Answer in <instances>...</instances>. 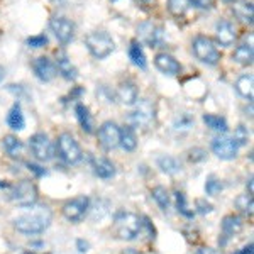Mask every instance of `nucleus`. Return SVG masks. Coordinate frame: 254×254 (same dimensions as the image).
Here are the masks:
<instances>
[{"instance_id":"obj_23","label":"nucleus","mask_w":254,"mask_h":254,"mask_svg":"<svg viewBox=\"0 0 254 254\" xmlns=\"http://www.w3.org/2000/svg\"><path fill=\"white\" fill-rule=\"evenodd\" d=\"M7 124L12 130H22L24 126H26V119H24L22 109H20V104H14L12 109L9 110V116H7Z\"/></svg>"},{"instance_id":"obj_15","label":"nucleus","mask_w":254,"mask_h":254,"mask_svg":"<svg viewBox=\"0 0 254 254\" xmlns=\"http://www.w3.org/2000/svg\"><path fill=\"white\" fill-rule=\"evenodd\" d=\"M154 64H156V68L161 73H165V75L175 76V75H180V73H182V64H180L171 55H166V53H159V55H156Z\"/></svg>"},{"instance_id":"obj_6","label":"nucleus","mask_w":254,"mask_h":254,"mask_svg":"<svg viewBox=\"0 0 254 254\" xmlns=\"http://www.w3.org/2000/svg\"><path fill=\"white\" fill-rule=\"evenodd\" d=\"M58 153L68 165H75L81 159V147L69 132H63L58 136Z\"/></svg>"},{"instance_id":"obj_26","label":"nucleus","mask_w":254,"mask_h":254,"mask_svg":"<svg viewBox=\"0 0 254 254\" xmlns=\"http://www.w3.org/2000/svg\"><path fill=\"white\" fill-rule=\"evenodd\" d=\"M232 12L241 22L253 24V3L251 2H237L232 7Z\"/></svg>"},{"instance_id":"obj_34","label":"nucleus","mask_w":254,"mask_h":254,"mask_svg":"<svg viewBox=\"0 0 254 254\" xmlns=\"http://www.w3.org/2000/svg\"><path fill=\"white\" fill-rule=\"evenodd\" d=\"M175 198H176V208H178L180 214L185 215L187 219H193V210H190V208H188L185 193H182V191H176Z\"/></svg>"},{"instance_id":"obj_35","label":"nucleus","mask_w":254,"mask_h":254,"mask_svg":"<svg viewBox=\"0 0 254 254\" xmlns=\"http://www.w3.org/2000/svg\"><path fill=\"white\" fill-rule=\"evenodd\" d=\"M222 182L220 180H217L215 176H208L207 178V183H205V191H207V195H212V196H215V195H219L220 191H222Z\"/></svg>"},{"instance_id":"obj_4","label":"nucleus","mask_w":254,"mask_h":254,"mask_svg":"<svg viewBox=\"0 0 254 254\" xmlns=\"http://www.w3.org/2000/svg\"><path fill=\"white\" fill-rule=\"evenodd\" d=\"M38 196H39L38 187L32 182H29V180H22V182L14 187V190H12V193H10V200L17 207L31 208L36 205Z\"/></svg>"},{"instance_id":"obj_21","label":"nucleus","mask_w":254,"mask_h":254,"mask_svg":"<svg viewBox=\"0 0 254 254\" xmlns=\"http://www.w3.org/2000/svg\"><path fill=\"white\" fill-rule=\"evenodd\" d=\"M75 112H76V117H78L80 127L83 129V132L92 134L93 132V119H92V114H90V110H88L87 105L76 104Z\"/></svg>"},{"instance_id":"obj_49","label":"nucleus","mask_w":254,"mask_h":254,"mask_svg":"<svg viewBox=\"0 0 254 254\" xmlns=\"http://www.w3.org/2000/svg\"><path fill=\"white\" fill-rule=\"evenodd\" d=\"M7 187H9V185H7L5 182H0V188H7Z\"/></svg>"},{"instance_id":"obj_37","label":"nucleus","mask_w":254,"mask_h":254,"mask_svg":"<svg viewBox=\"0 0 254 254\" xmlns=\"http://www.w3.org/2000/svg\"><path fill=\"white\" fill-rule=\"evenodd\" d=\"M141 229H146L147 239H154V237H156V229H154L153 222H151L147 217H142L141 219Z\"/></svg>"},{"instance_id":"obj_36","label":"nucleus","mask_w":254,"mask_h":254,"mask_svg":"<svg viewBox=\"0 0 254 254\" xmlns=\"http://www.w3.org/2000/svg\"><path fill=\"white\" fill-rule=\"evenodd\" d=\"M234 141L237 142V146H244L246 142L249 141V132H248V127L244 126H237V129L234 130Z\"/></svg>"},{"instance_id":"obj_3","label":"nucleus","mask_w":254,"mask_h":254,"mask_svg":"<svg viewBox=\"0 0 254 254\" xmlns=\"http://www.w3.org/2000/svg\"><path fill=\"white\" fill-rule=\"evenodd\" d=\"M85 44H87L88 51L92 53V56H95L97 60L107 58L110 53L116 48L112 36L105 31H93L85 38Z\"/></svg>"},{"instance_id":"obj_39","label":"nucleus","mask_w":254,"mask_h":254,"mask_svg":"<svg viewBox=\"0 0 254 254\" xmlns=\"http://www.w3.org/2000/svg\"><path fill=\"white\" fill-rule=\"evenodd\" d=\"M195 205H196V210H198L200 214H210V212L214 210V207H212L210 203H208L207 200H203V198H198V200H196Z\"/></svg>"},{"instance_id":"obj_7","label":"nucleus","mask_w":254,"mask_h":254,"mask_svg":"<svg viewBox=\"0 0 254 254\" xmlns=\"http://www.w3.org/2000/svg\"><path fill=\"white\" fill-rule=\"evenodd\" d=\"M129 122L132 127H141V129H147L154 122V105L149 100H141L137 107L130 112Z\"/></svg>"},{"instance_id":"obj_29","label":"nucleus","mask_w":254,"mask_h":254,"mask_svg":"<svg viewBox=\"0 0 254 254\" xmlns=\"http://www.w3.org/2000/svg\"><path fill=\"white\" fill-rule=\"evenodd\" d=\"M151 195H153L154 202L158 203V207L161 208L163 212H168V210H170V205H171V202H170V193H168V190H166L165 187H156V188H153Z\"/></svg>"},{"instance_id":"obj_41","label":"nucleus","mask_w":254,"mask_h":254,"mask_svg":"<svg viewBox=\"0 0 254 254\" xmlns=\"http://www.w3.org/2000/svg\"><path fill=\"white\" fill-rule=\"evenodd\" d=\"M190 2H193L196 7H200V9H210L214 0H190Z\"/></svg>"},{"instance_id":"obj_25","label":"nucleus","mask_w":254,"mask_h":254,"mask_svg":"<svg viewBox=\"0 0 254 254\" xmlns=\"http://www.w3.org/2000/svg\"><path fill=\"white\" fill-rule=\"evenodd\" d=\"M119 146H122L126 151H134L137 147V137H136V132L130 126L124 127L121 129V139H119Z\"/></svg>"},{"instance_id":"obj_18","label":"nucleus","mask_w":254,"mask_h":254,"mask_svg":"<svg viewBox=\"0 0 254 254\" xmlns=\"http://www.w3.org/2000/svg\"><path fill=\"white\" fill-rule=\"evenodd\" d=\"M56 71L61 73V76L66 80H76L78 78V71L73 66V63L68 60V56L64 53H60L56 56Z\"/></svg>"},{"instance_id":"obj_27","label":"nucleus","mask_w":254,"mask_h":254,"mask_svg":"<svg viewBox=\"0 0 254 254\" xmlns=\"http://www.w3.org/2000/svg\"><path fill=\"white\" fill-rule=\"evenodd\" d=\"M3 149H5V153L9 154L10 158H20V154H22V149H24V146H22V142H20V139L19 137H15V136H5L3 137Z\"/></svg>"},{"instance_id":"obj_47","label":"nucleus","mask_w":254,"mask_h":254,"mask_svg":"<svg viewBox=\"0 0 254 254\" xmlns=\"http://www.w3.org/2000/svg\"><path fill=\"white\" fill-rule=\"evenodd\" d=\"M137 3H142V5H147V3H151V0H136Z\"/></svg>"},{"instance_id":"obj_14","label":"nucleus","mask_w":254,"mask_h":254,"mask_svg":"<svg viewBox=\"0 0 254 254\" xmlns=\"http://www.w3.org/2000/svg\"><path fill=\"white\" fill-rule=\"evenodd\" d=\"M32 69H34L36 76L41 81H51L56 76V73H58L56 71V64L49 58H46V56L36 58L34 63H32Z\"/></svg>"},{"instance_id":"obj_11","label":"nucleus","mask_w":254,"mask_h":254,"mask_svg":"<svg viewBox=\"0 0 254 254\" xmlns=\"http://www.w3.org/2000/svg\"><path fill=\"white\" fill-rule=\"evenodd\" d=\"M137 34L139 39L142 43H146L149 48H159L165 43V31H163V27H159L153 22H142L137 27Z\"/></svg>"},{"instance_id":"obj_24","label":"nucleus","mask_w":254,"mask_h":254,"mask_svg":"<svg viewBox=\"0 0 254 254\" xmlns=\"http://www.w3.org/2000/svg\"><path fill=\"white\" fill-rule=\"evenodd\" d=\"M93 171L98 178H104V180H109L116 175V166H114L112 161H109L107 158H100L93 163Z\"/></svg>"},{"instance_id":"obj_13","label":"nucleus","mask_w":254,"mask_h":254,"mask_svg":"<svg viewBox=\"0 0 254 254\" xmlns=\"http://www.w3.org/2000/svg\"><path fill=\"white\" fill-rule=\"evenodd\" d=\"M119 139H121V129L116 122L107 121L100 126L98 129V141H100L102 147H105L107 151L116 149L119 146Z\"/></svg>"},{"instance_id":"obj_8","label":"nucleus","mask_w":254,"mask_h":254,"mask_svg":"<svg viewBox=\"0 0 254 254\" xmlns=\"http://www.w3.org/2000/svg\"><path fill=\"white\" fill-rule=\"evenodd\" d=\"M212 151H214L217 158L224 159V161H231V159L237 156L239 146H237V142L232 136L220 134V136L214 137V141H212Z\"/></svg>"},{"instance_id":"obj_33","label":"nucleus","mask_w":254,"mask_h":254,"mask_svg":"<svg viewBox=\"0 0 254 254\" xmlns=\"http://www.w3.org/2000/svg\"><path fill=\"white\" fill-rule=\"evenodd\" d=\"M190 7V0H168V9L175 17H182Z\"/></svg>"},{"instance_id":"obj_17","label":"nucleus","mask_w":254,"mask_h":254,"mask_svg":"<svg viewBox=\"0 0 254 254\" xmlns=\"http://www.w3.org/2000/svg\"><path fill=\"white\" fill-rule=\"evenodd\" d=\"M117 98L124 105H132L137 102V87L134 81H122L117 88Z\"/></svg>"},{"instance_id":"obj_28","label":"nucleus","mask_w":254,"mask_h":254,"mask_svg":"<svg viewBox=\"0 0 254 254\" xmlns=\"http://www.w3.org/2000/svg\"><path fill=\"white\" fill-rule=\"evenodd\" d=\"M129 58L132 61L134 64H136L137 68L141 69H146V55L144 51H142V46L141 43H137V41H132L129 46Z\"/></svg>"},{"instance_id":"obj_44","label":"nucleus","mask_w":254,"mask_h":254,"mask_svg":"<svg viewBox=\"0 0 254 254\" xmlns=\"http://www.w3.org/2000/svg\"><path fill=\"white\" fill-rule=\"evenodd\" d=\"M76 244H78V251L80 253H87L88 251V243H83V241H78V243H76Z\"/></svg>"},{"instance_id":"obj_32","label":"nucleus","mask_w":254,"mask_h":254,"mask_svg":"<svg viewBox=\"0 0 254 254\" xmlns=\"http://www.w3.org/2000/svg\"><path fill=\"white\" fill-rule=\"evenodd\" d=\"M236 207L239 208V212H243L244 215H253V208H254V202H253V196L251 195H239L236 198Z\"/></svg>"},{"instance_id":"obj_31","label":"nucleus","mask_w":254,"mask_h":254,"mask_svg":"<svg viewBox=\"0 0 254 254\" xmlns=\"http://www.w3.org/2000/svg\"><path fill=\"white\" fill-rule=\"evenodd\" d=\"M203 122L207 124V127H210L212 130H217V132H225V130H227V121L220 116L205 114V116H203Z\"/></svg>"},{"instance_id":"obj_20","label":"nucleus","mask_w":254,"mask_h":254,"mask_svg":"<svg viewBox=\"0 0 254 254\" xmlns=\"http://www.w3.org/2000/svg\"><path fill=\"white\" fill-rule=\"evenodd\" d=\"M253 58H254V51H253V44H241L234 49V55H232V60L236 63L243 64V66H249L253 64Z\"/></svg>"},{"instance_id":"obj_10","label":"nucleus","mask_w":254,"mask_h":254,"mask_svg":"<svg viewBox=\"0 0 254 254\" xmlns=\"http://www.w3.org/2000/svg\"><path fill=\"white\" fill-rule=\"evenodd\" d=\"M29 147H31V153L38 161H49L55 154H53V144L49 141V137L46 134L38 132L34 136H31L29 139Z\"/></svg>"},{"instance_id":"obj_46","label":"nucleus","mask_w":254,"mask_h":254,"mask_svg":"<svg viewBox=\"0 0 254 254\" xmlns=\"http://www.w3.org/2000/svg\"><path fill=\"white\" fill-rule=\"evenodd\" d=\"M253 193H254V190H253V176H251V178L248 180V195L253 196Z\"/></svg>"},{"instance_id":"obj_16","label":"nucleus","mask_w":254,"mask_h":254,"mask_svg":"<svg viewBox=\"0 0 254 254\" xmlns=\"http://www.w3.org/2000/svg\"><path fill=\"white\" fill-rule=\"evenodd\" d=\"M215 34H217V41H219L222 46H232L237 39L236 27L232 26L229 20H220V22H217Z\"/></svg>"},{"instance_id":"obj_1","label":"nucleus","mask_w":254,"mask_h":254,"mask_svg":"<svg viewBox=\"0 0 254 254\" xmlns=\"http://www.w3.org/2000/svg\"><path fill=\"white\" fill-rule=\"evenodd\" d=\"M51 210L48 207H34L31 212L24 215H19L14 220V227L17 229L20 234L26 236H36L44 232L51 224Z\"/></svg>"},{"instance_id":"obj_42","label":"nucleus","mask_w":254,"mask_h":254,"mask_svg":"<svg viewBox=\"0 0 254 254\" xmlns=\"http://www.w3.org/2000/svg\"><path fill=\"white\" fill-rule=\"evenodd\" d=\"M196 254H220L217 249H212V248H200Z\"/></svg>"},{"instance_id":"obj_12","label":"nucleus","mask_w":254,"mask_h":254,"mask_svg":"<svg viewBox=\"0 0 254 254\" xmlns=\"http://www.w3.org/2000/svg\"><path fill=\"white\" fill-rule=\"evenodd\" d=\"M49 27L55 32L56 39L60 41L61 44H68L71 43L73 38H75V26L73 22L66 17H61V15H56L49 20Z\"/></svg>"},{"instance_id":"obj_50","label":"nucleus","mask_w":254,"mask_h":254,"mask_svg":"<svg viewBox=\"0 0 254 254\" xmlns=\"http://www.w3.org/2000/svg\"><path fill=\"white\" fill-rule=\"evenodd\" d=\"M224 2H227V3H231V2H234V0H224Z\"/></svg>"},{"instance_id":"obj_2","label":"nucleus","mask_w":254,"mask_h":254,"mask_svg":"<svg viewBox=\"0 0 254 254\" xmlns=\"http://www.w3.org/2000/svg\"><path fill=\"white\" fill-rule=\"evenodd\" d=\"M114 231L124 241H132L141 234V217L132 212H119L114 219Z\"/></svg>"},{"instance_id":"obj_48","label":"nucleus","mask_w":254,"mask_h":254,"mask_svg":"<svg viewBox=\"0 0 254 254\" xmlns=\"http://www.w3.org/2000/svg\"><path fill=\"white\" fill-rule=\"evenodd\" d=\"M3 75H5V71H3V68H2V66H0V81H2V80H3Z\"/></svg>"},{"instance_id":"obj_9","label":"nucleus","mask_w":254,"mask_h":254,"mask_svg":"<svg viewBox=\"0 0 254 254\" xmlns=\"http://www.w3.org/2000/svg\"><path fill=\"white\" fill-rule=\"evenodd\" d=\"M88 207H90L88 196H85V195L76 196V198H71L69 202H66L63 205V215L69 222H80V220L87 215Z\"/></svg>"},{"instance_id":"obj_43","label":"nucleus","mask_w":254,"mask_h":254,"mask_svg":"<svg viewBox=\"0 0 254 254\" xmlns=\"http://www.w3.org/2000/svg\"><path fill=\"white\" fill-rule=\"evenodd\" d=\"M234 254H254V251H253V244L244 246L243 249H239V251L234 253Z\"/></svg>"},{"instance_id":"obj_22","label":"nucleus","mask_w":254,"mask_h":254,"mask_svg":"<svg viewBox=\"0 0 254 254\" xmlns=\"http://www.w3.org/2000/svg\"><path fill=\"white\" fill-rule=\"evenodd\" d=\"M236 90L241 97L248 98V100H253V97H254V78H253V75L239 76L236 81Z\"/></svg>"},{"instance_id":"obj_40","label":"nucleus","mask_w":254,"mask_h":254,"mask_svg":"<svg viewBox=\"0 0 254 254\" xmlns=\"http://www.w3.org/2000/svg\"><path fill=\"white\" fill-rule=\"evenodd\" d=\"M190 159H191L193 163H196V161H203V159H205V151L200 149V147H196V149H191V151H190Z\"/></svg>"},{"instance_id":"obj_38","label":"nucleus","mask_w":254,"mask_h":254,"mask_svg":"<svg viewBox=\"0 0 254 254\" xmlns=\"http://www.w3.org/2000/svg\"><path fill=\"white\" fill-rule=\"evenodd\" d=\"M27 44H29L31 48H43L44 44H48V38L44 34L41 36H32V38L27 39Z\"/></svg>"},{"instance_id":"obj_45","label":"nucleus","mask_w":254,"mask_h":254,"mask_svg":"<svg viewBox=\"0 0 254 254\" xmlns=\"http://www.w3.org/2000/svg\"><path fill=\"white\" fill-rule=\"evenodd\" d=\"M29 170H31V171H34V173H38V175H46V171H44V170H39V166H36V165H29Z\"/></svg>"},{"instance_id":"obj_5","label":"nucleus","mask_w":254,"mask_h":254,"mask_svg":"<svg viewBox=\"0 0 254 254\" xmlns=\"http://www.w3.org/2000/svg\"><path fill=\"white\" fill-rule=\"evenodd\" d=\"M193 53L202 63L215 66L220 61V51L217 49L215 43L207 36H196L193 39Z\"/></svg>"},{"instance_id":"obj_30","label":"nucleus","mask_w":254,"mask_h":254,"mask_svg":"<svg viewBox=\"0 0 254 254\" xmlns=\"http://www.w3.org/2000/svg\"><path fill=\"white\" fill-rule=\"evenodd\" d=\"M158 165H159V168H161L163 173H166V175H175V173H178V171L182 170V165H180L178 159H175V158H171V156L159 158L158 159Z\"/></svg>"},{"instance_id":"obj_19","label":"nucleus","mask_w":254,"mask_h":254,"mask_svg":"<svg viewBox=\"0 0 254 254\" xmlns=\"http://www.w3.org/2000/svg\"><path fill=\"white\" fill-rule=\"evenodd\" d=\"M244 224H243V219L239 215H225L224 220H222V234L225 237H234L243 231Z\"/></svg>"}]
</instances>
